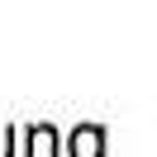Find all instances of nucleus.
<instances>
[{
  "label": "nucleus",
  "instance_id": "f03ea898",
  "mask_svg": "<svg viewBox=\"0 0 157 157\" xmlns=\"http://www.w3.org/2000/svg\"><path fill=\"white\" fill-rule=\"evenodd\" d=\"M10 147H14V128H10V133H0V157H10Z\"/></svg>",
  "mask_w": 157,
  "mask_h": 157
},
{
  "label": "nucleus",
  "instance_id": "f257e3e1",
  "mask_svg": "<svg viewBox=\"0 0 157 157\" xmlns=\"http://www.w3.org/2000/svg\"><path fill=\"white\" fill-rule=\"evenodd\" d=\"M105 152V128H76L71 133V157H100Z\"/></svg>",
  "mask_w": 157,
  "mask_h": 157
}]
</instances>
